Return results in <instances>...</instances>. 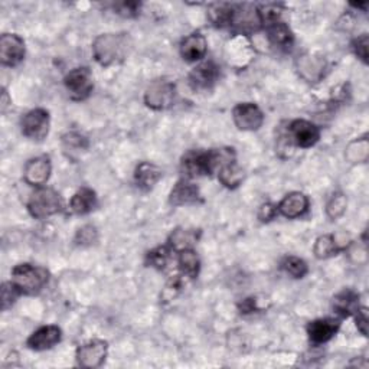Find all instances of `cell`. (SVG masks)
Masks as SVG:
<instances>
[{"mask_svg": "<svg viewBox=\"0 0 369 369\" xmlns=\"http://www.w3.org/2000/svg\"><path fill=\"white\" fill-rule=\"evenodd\" d=\"M345 158L349 163H365L369 158V140L368 137H359L350 141L346 147Z\"/></svg>", "mask_w": 369, "mask_h": 369, "instance_id": "30", "label": "cell"}, {"mask_svg": "<svg viewBox=\"0 0 369 369\" xmlns=\"http://www.w3.org/2000/svg\"><path fill=\"white\" fill-rule=\"evenodd\" d=\"M162 176H163V171L152 162H141L137 165L134 171L136 185L146 192L152 191L162 179Z\"/></svg>", "mask_w": 369, "mask_h": 369, "instance_id": "22", "label": "cell"}, {"mask_svg": "<svg viewBox=\"0 0 369 369\" xmlns=\"http://www.w3.org/2000/svg\"><path fill=\"white\" fill-rule=\"evenodd\" d=\"M182 277H183V276H176V277H173V278L166 284V287H165L163 291H162V299H163V302H171V300H173V299L178 298V294L182 291V288H183V285H185Z\"/></svg>", "mask_w": 369, "mask_h": 369, "instance_id": "38", "label": "cell"}, {"mask_svg": "<svg viewBox=\"0 0 369 369\" xmlns=\"http://www.w3.org/2000/svg\"><path fill=\"white\" fill-rule=\"evenodd\" d=\"M236 159L234 149H211V151H191L181 162V171L186 179L211 176L219 166L227 161Z\"/></svg>", "mask_w": 369, "mask_h": 369, "instance_id": "1", "label": "cell"}, {"mask_svg": "<svg viewBox=\"0 0 369 369\" xmlns=\"http://www.w3.org/2000/svg\"><path fill=\"white\" fill-rule=\"evenodd\" d=\"M358 330L366 336L368 335V310L365 308H359L358 312L353 315Z\"/></svg>", "mask_w": 369, "mask_h": 369, "instance_id": "43", "label": "cell"}, {"mask_svg": "<svg viewBox=\"0 0 369 369\" xmlns=\"http://www.w3.org/2000/svg\"><path fill=\"white\" fill-rule=\"evenodd\" d=\"M264 28L260 8L251 4H233L231 18L228 29L234 31V35L248 36Z\"/></svg>", "mask_w": 369, "mask_h": 369, "instance_id": "3", "label": "cell"}, {"mask_svg": "<svg viewBox=\"0 0 369 369\" xmlns=\"http://www.w3.org/2000/svg\"><path fill=\"white\" fill-rule=\"evenodd\" d=\"M52 165L48 156H36L26 162L24 168V181L35 188H42L51 178Z\"/></svg>", "mask_w": 369, "mask_h": 369, "instance_id": "16", "label": "cell"}, {"mask_svg": "<svg viewBox=\"0 0 369 369\" xmlns=\"http://www.w3.org/2000/svg\"><path fill=\"white\" fill-rule=\"evenodd\" d=\"M339 323L332 319H316L308 325V335L313 345L329 342L339 330Z\"/></svg>", "mask_w": 369, "mask_h": 369, "instance_id": "24", "label": "cell"}, {"mask_svg": "<svg viewBox=\"0 0 369 369\" xmlns=\"http://www.w3.org/2000/svg\"><path fill=\"white\" fill-rule=\"evenodd\" d=\"M350 6H353V8H356V9H362L363 12L366 11V8H368V4L365 2V4H352Z\"/></svg>", "mask_w": 369, "mask_h": 369, "instance_id": "46", "label": "cell"}, {"mask_svg": "<svg viewBox=\"0 0 369 369\" xmlns=\"http://www.w3.org/2000/svg\"><path fill=\"white\" fill-rule=\"evenodd\" d=\"M349 244V237L345 234H325L316 240L313 253L318 260H328L346 250Z\"/></svg>", "mask_w": 369, "mask_h": 369, "instance_id": "17", "label": "cell"}, {"mask_svg": "<svg viewBox=\"0 0 369 369\" xmlns=\"http://www.w3.org/2000/svg\"><path fill=\"white\" fill-rule=\"evenodd\" d=\"M218 181L228 189H236L244 181V171L238 166L236 159L227 161L218 169Z\"/></svg>", "mask_w": 369, "mask_h": 369, "instance_id": "26", "label": "cell"}, {"mask_svg": "<svg viewBox=\"0 0 369 369\" xmlns=\"http://www.w3.org/2000/svg\"><path fill=\"white\" fill-rule=\"evenodd\" d=\"M348 208V199L342 192H335L329 198L326 203V215L330 221H336L342 218Z\"/></svg>", "mask_w": 369, "mask_h": 369, "instance_id": "35", "label": "cell"}, {"mask_svg": "<svg viewBox=\"0 0 369 369\" xmlns=\"http://www.w3.org/2000/svg\"><path fill=\"white\" fill-rule=\"evenodd\" d=\"M62 339V330L56 325H46L36 329L28 339L26 346L32 350H48L56 346Z\"/></svg>", "mask_w": 369, "mask_h": 369, "instance_id": "18", "label": "cell"}, {"mask_svg": "<svg viewBox=\"0 0 369 369\" xmlns=\"http://www.w3.org/2000/svg\"><path fill=\"white\" fill-rule=\"evenodd\" d=\"M296 71L306 83L309 84H318L320 83L329 71L328 59L322 55L316 54H302L296 59Z\"/></svg>", "mask_w": 369, "mask_h": 369, "instance_id": "8", "label": "cell"}, {"mask_svg": "<svg viewBox=\"0 0 369 369\" xmlns=\"http://www.w3.org/2000/svg\"><path fill=\"white\" fill-rule=\"evenodd\" d=\"M19 296H22V293L14 284L12 280L4 283V285H2V310L4 312L9 310L16 303Z\"/></svg>", "mask_w": 369, "mask_h": 369, "instance_id": "37", "label": "cell"}, {"mask_svg": "<svg viewBox=\"0 0 369 369\" xmlns=\"http://www.w3.org/2000/svg\"><path fill=\"white\" fill-rule=\"evenodd\" d=\"M233 4H213L208 9V18L216 28H228Z\"/></svg>", "mask_w": 369, "mask_h": 369, "instance_id": "32", "label": "cell"}, {"mask_svg": "<svg viewBox=\"0 0 369 369\" xmlns=\"http://www.w3.org/2000/svg\"><path fill=\"white\" fill-rule=\"evenodd\" d=\"M254 56L256 49L248 36L234 35L226 45V59L237 69H244L248 66Z\"/></svg>", "mask_w": 369, "mask_h": 369, "instance_id": "9", "label": "cell"}, {"mask_svg": "<svg viewBox=\"0 0 369 369\" xmlns=\"http://www.w3.org/2000/svg\"><path fill=\"white\" fill-rule=\"evenodd\" d=\"M61 195L52 188H38L28 201V211L35 219H46L62 211Z\"/></svg>", "mask_w": 369, "mask_h": 369, "instance_id": "5", "label": "cell"}, {"mask_svg": "<svg viewBox=\"0 0 369 369\" xmlns=\"http://www.w3.org/2000/svg\"><path fill=\"white\" fill-rule=\"evenodd\" d=\"M359 308V294L353 290H343L333 299V309L342 318L353 316Z\"/></svg>", "mask_w": 369, "mask_h": 369, "instance_id": "27", "label": "cell"}, {"mask_svg": "<svg viewBox=\"0 0 369 369\" xmlns=\"http://www.w3.org/2000/svg\"><path fill=\"white\" fill-rule=\"evenodd\" d=\"M281 268L293 278H303L309 273L308 263L296 256H288L281 261Z\"/></svg>", "mask_w": 369, "mask_h": 369, "instance_id": "34", "label": "cell"}, {"mask_svg": "<svg viewBox=\"0 0 369 369\" xmlns=\"http://www.w3.org/2000/svg\"><path fill=\"white\" fill-rule=\"evenodd\" d=\"M64 86L71 100L83 101L89 98L94 90L91 69L87 66H79L71 69L64 79Z\"/></svg>", "mask_w": 369, "mask_h": 369, "instance_id": "7", "label": "cell"}, {"mask_svg": "<svg viewBox=\"0 0 369 369\" xmlns=\"http://www.w3.org/2000/svg\"><path fill=\"white\" fill-rule=\"evenodd\" d=\"M178 264L179 268L183 274V277L186 278H198L199 271H201V260L199 256L196 254V251L193 248L189 250H183L181 253H178Z\"/></svg>", "mask_w": 369, "mask_h": 369, "instance_id": "29", "label": "cell"}, {"mask_svg": "<svg viewBox=\"0 0 369 369\" xmlns=\"http://www.w3.org/2000/svg\"><path fill=\"white\" fill-rule=\"evenodd\" d=\"M201 236L199 230H188V228H176L172 231L171 237H169V247L176 251L181 253L183 250H189L193 248L195 244L198 243Z\"/></svg>", "mask_w": 369, "mask_h": 369, "instance_id": "28", "label": "cell"}, {"mask_svg": "<svg viewBox=\"0 0 369 369\" xmlns=\"http://www.w3.org/2000/svg\"><path fill=\"white\" fill-rule=\"evenodd\" d=\"M309 198L303 192H290L277 205L278 213L288 219L303 216L309 211Z\"/></svg>", "mask_w": 369, "mask_h": 369, "instance_id": "20", "label": "cell"}, {"mask_svg": "<svg viewBox=\"0 0 369 369\" xmlns=\"http://www.w3.org/2000/svg\"><path fill=\"white\" fill-rule=\"evenodd\" d=\"M238 309H240V313H243V315H250V313H254V312H258V310H260L256 298H247V299H244V300L238 305Z\"/></svg>", "mask_w": 369, "mask_h": 369, "instance_id": "44", "label": "cell"}, {"mask_svg": "<svg viewBox=\"0 0 369 369\" xmlns=\"http://www.w3.org/2000/svg\"><path fill=\"white\" fill-rule=\"evenodd\" d=\"M141 9V4L138 2H120V4H114L113 5V11L114 14L123 16V18H136L140 14Z\"/></svg>", "mask_w": 369, "mask_h": 369, "instance_id": "39", "label": "cell"}, {"mask_svg": "<svg viewBox=\"0 0 369 369\" xmlns=\"http://www.w3.org/2000/svg\"><path fill=\"white\" fill-rule=\"evenodd\" d=\"M9 104H11V100H9L8 91L4 89V94H2V111H5Z\"/></svg>", "mask_w": 369, "mask_h": 369, "instance_id": "45", "label": "cell"}, {"mask_svg": "<svg viewBox=\"0 0 369 369\" xmlns=\"http://www.w3.org/2000/svg\"><path fill=\"white\" fill-rule=\"evenodd\" d=\"M98 205L97 193L91 188H81L72 195L69 201V211L76 215H87Z\"/></svg>", "mask_w": 369, "mask_h": 369, "instance_id": "25", "label": "cell"}, {"mask_svg": "<svg viewBox=\"0 0 369 369\" xmlns=\"http://www.w3.org/2000/svg\"><path fill=\"white\" fill-rule=\"evenodd\" d=\"M171 256H172V248L169 246L156 247V248H153V250L147 253L146 264L152 267V268H156V270H163L169 264Z\"/></svg>", "mask_w": 369, "mask_h": 369, "instance_id": "33", "label": "cell"}, {"mask_svg": "<svg viewBox=\"0 0 369 369\" xmlns=\"http://www.w3.org/2000/svg\"><path fill=\"white\" fill-rule=\"evenodd\" d=\"M287 134L296 147L309 149L313 147L320 138V128L308 120H294L288 124Z\"/></svg>", "mask_w": 369, "mask_h": 369, "instance_id": "11", "label": "cell"}, {"mask_svg": "<svg viewBox=\"0 0 369 369\" xmlns=\"http://www.w3.org/2000/svg\"><path fill=\"white\" fill-rule=\"evenodd\" d=\"M51 117L45 108H34L28 111L21 121L22 134L34 141H42L49 134Z\"/></svg>", "mask_w": 369, "mask_h": 369, "instance_id": "10", "label": "cell"}, {"mask_svg": "<svg viewBox=\"0 0 369 369\" xmlns=\"http://www.w3.org/2000/svg\"><path fill=\"white\" fill-rule=\"evenodd\" d=\"M98 241V231L94 226L87 224L84 227H81L76 237H74V243H76L79 247H91Z\"/></svg>", "mask_w": 369, "mask_h": 369, "instance_id": "36", "label": "cell"}, {"mask_svg": "<svg viewBox=\"0 0 369 369\" xmlns=\"http://www.w3.org/2000/svg\"><path fill=\"white\" fill-rule=\"evenodd\" d=\"M233 120L241 131H257L264 123V113L256 103H240L233 110Z\"/></svg>", "mask_w": 369, "mask_h": 369, "instance_id": "12", "label": "cell"}, {"mask_svg": "<svg viewBox=\"0 0 369 369\" xmlns=\"http://www.w3.org/2000/svg\"><path fill=\"white\" fill-rule=\"evenodd\" d=\"M221 71L213 61H202L189 74V84L195 91L211 90L219 80Z\"/></svg>", "mask_w": 369, "mask_h": 369, "instance_id": "14", "label": "cell"}, {"mask_svg": "<svg viewBox=\"0 0 369 369\" xmlns=\"http://www.w3.org/2000/svg\"><path fill=\"white\" fill-rule=\"evenodd\" d=\"M131 46V38L126 32L103 34L93 42V55L101 66H111L123 62L128 56Z\"/></svg>", "mask_w": 369, "mask_h": 369, "instance_id": "2", "label": "cell"}, {"mask_svg": "<svg viewBox=\"0 0 369 369\" xmlns=\"http://www.w3.org/2000/svg\"><path fill=\"white\" fill-rule=\"evenodd\" d=\"M12 281L22 294H38L49 281V271L41 266L21 263L12 270Z\"/></svg>", "mask_w": 369, "mask_h": 369, "instance_id": "4", "label": "cell"}, {"mask_svg": "<svg viewBox=\"0 0 369 369\" xmlns=\"http://www.w3.org/2000/svg\"><path fill=\"white\" fill-rule=\"evenodd\" d=\"M199 188L191 182L189 179L183 178L176 182V185L172 188L169 195V203L172 206H186V205H196L202 202Z\"/></svg>", "mask_w": 369, "mask_h": 369, "instance_id": "19", "label": "cell"}, {"mask_svg": "<svg viewBox=\"0 0 369 369\" xmlns=\"http://www.w3.org/2000/svg\"><path fill=\"white\" fill-rule=\"evenodd\" d=\"M181 56L188 62L202 61L208 51V41L203 34L192 32L181 42Z\"/></svg>", "mask_w": 369, "mask_h": 369, "instance_id": "21", "label": "cell"}, {"mask_svg": "<svg viewBox=\"0 0 369 369\" xmlns=\"http://www.w3.org/2000/svg\"><path fill=\"white\" fill-rule=\"evenodd\" d=\"M25 41L16 34L0 36V62L5 66H16L25 58Z\"/></svg>", "mask_w": 369, "mask_h": 369, "instance_id": "15", "label": "cell"}, {"mask_svg": "<svg viewBox=\"0 0 369 369\" xmlns=\"http://www.w3.org/2000/svg\"><path fill=\"white\" fill-rule=\"evenodd\" d=\"M144 104L156 111L168 110L175 104L176 86L168 79H159L147 86L144 91Z\"/></svg>", "mask_w": 369, "mask_h": 369, "instance_id": "6", "label": "cell"}, {"mask_svg": "<svg viewBox=\"0 0 369 369\" xmlns=\"http://www.w3.org/2000/svg\"><path fill=\"white\" fill-rule=\"evenodd\" d=\"M264 28L267 31L268 41L271 42L273 46H277L278 49H283V51H287L293 46L294 35L288 28V25L281 19L268 22L264 25Z\"/></svg>", "mask_w": 369, "mask_h": 369, "instance_id": "23", "label": "cell"}, {"mask_svg": "<svg viewBox=\"0 0 369 369\" xmlns=\"http://www.w3.org/2000/svg\"><path fill=\"white\" fill-rule=\"evenodd\" d=\"M278 213V209H277V205L271 203V202H266L263 203L260 208H258V219L261 221V223H270L271 219H274Z\"/></svg>", "mask_w": 369, "mask_h": 369, "instance_id": "42", "label": "cell"}, {"mask_svg": "<svg viewBox=\"0 0 369 369\" xmlns=\"http://www.w3.org/2000/svg\"><path fill=\"white\" fill-rule=\"evenodd\" d=\"M62 147H64L65 153H68L71 156L79 155L81 152L89 151L90 140L79 131H69L62 136Z\"/></svg>", "mask_w": 369, "mask_h": 369, "instance_id": "31", "label": "cell"}, {"mask_svg": "<svg viewBox=\"0 0 369 369\" xmlns=\"http://www.w3.org/2000/svg\"><path fill=\"white\" fill-rule=\"evenodd\" d=\"M108 355V343L101 339H93L77 348L76 359L83 368H100Z\"/></svg>", "mask_w": 369, "mask_h": 369, "instance_id": "13", "label": "cell"}, {"mask_svg": "<svg viewBox=\"0 0 369 369\" xmlns=\"http://www.w3.org/2000/svg\"><path fill=\"white\" fill-rule=\"evenodd\" d=\"M368 46H369V36L368 34H362L352 42L353 54L366 65L368 64Z\"/></svg>", "mask_w": 369, "mask_h": 369, "instance_id": "40", "label": "cell"}, {"mask_svg": "<svg viewBox=\"0 0 369 369\" xmlns=\"http://www.w3.org/2000/svg\"><path fill=\"white\" fill-rule=\"evenodd\" d=\"M294 143L291 141V138L288 137L287 133L281 134L278 138H277V143H276V152L277 155L281 158V159H287L293 155L294 152Z\"/></svg>", "mask_w": 369, "mask_h": 369, "instance_id": "41", "label": "cell"}]
</instances>
